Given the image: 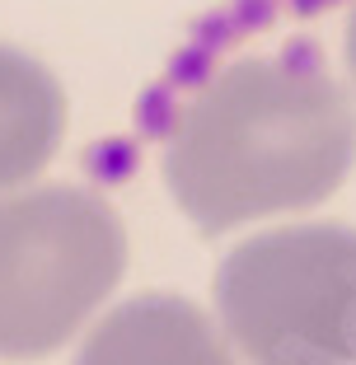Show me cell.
<instances>
[{"mask_svg": "<svg viewBox=\"0 0 356 365\" xmlns=\"http://www.w3.org/2000/svg\"><path fill=\"white\" fill-rule=\"evenodd\" d=\"M356 160V113L314 52L248 56L183 103L164 182L206 235L324 202Z\"/></svg>", "mask_w": 356, "mask_h": 365, "instance_id": "obj_1", "label": "cell"}, {"mask_svg": "<svg viewBox=\"0 0 356 365\" xmlns=\"http://www.w3.org/2000/svg\"><path fill=\"white\" fill-rule=\"evenodd\" d=\"M127 267V235L89 187L0 197V356L33 361L76 337Z\"/></svg>", "mask_w": 356, "mask_h": 365, "instance_id": "obj_2", "label": "cell"}, {"mask_svg": "<svg viewBox=\"0 0 356 365\" xmlns=\"http://www.w3.org/2000/svg\"><path fill=\"white\" fill-rule=\"evenodd\" d=\"M216 309L248 365H356V230L253 235L220 262Z\"/></svg>", "mask_w": 356, "mask_h": 365, "instance_id": "obj_3", "label": "cell"}, {"mask_svg": "<svg viewBox=\"0 0 356 365\" xmlns=\"http://www.w3.org/2000/svg\"><path fill=\"white\" fill-rule=\"evenodd\" d=\"M76 365H235V356L197 304L136 295L85 337Z\"/></svg>", "mask_w": 356, "mask_h": 365, "instance_id": "obj_4", "label": "cell"}, {"mask_svg": "<svg viewBox=\"0 0 356 365\" xmlns=\"http://www.w3.org/2000/svg\"><path fill=\"white\" fill-rule=\"evenodd\" d=\"M66 131L56 76L19 47H0V192L43 173Z\"/></svg>", "mask_w": 356, "mask_h": 365, "instance_id": "obj_5", "label": "cell"}, {"mask_svg": "<svg viewBox=\"0 0 356 365\" xmlns=\"http://www.w3.org/2000/svg\"><path fill=\"white\" fill-rule=\"evenodd\" d=\"M347 66H352V80H356V10L347 19Z\"/></svg>", "mask_w": 356, "mask_h": 365, "instance_id": "obj_6", "label": "cell"}]
</instances>
